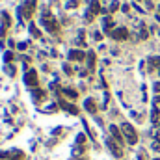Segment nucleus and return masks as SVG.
Listing matches in <instances>:
<instances>
[{
	"label": "nucleus",
	"mask_w": 160,
	"mask_h": 160,
	"mask_svg": "<svg viewBox=\"0 0 160 160\" xmlns=\"http://www.w3.org/2000/svg\"><path fill=\"white\" fill-rule=\"evenodd\" d=\"M121 132H123L125 140H127L130 145L138 143V134H136V128H134L130 123H123V125H121Z\"/></svg>",
	"instance_id": "nucleus-1"
},
{
	"label": "nucleus",
	"mask_w": 160,
	"mask_h": 160,
	"mask_svg": "<svg viewBox=\"0 0 160 160\" xmlns=\"http://www.w3.org/2000/svg\"><path fill=\"white\" fill-rule=\"evenodd\" d=\"M41 24L48 30V32H58V22L54 21V17L52 15H48L47 11L43 13V17H41Z\"/></svg>",
	"instance_id": "nucleus-2"
},
{
	"label": "nucleus",
	"mask_w": 160,
	"mask_h": 160,
	"mask_svg": "<svg viewBox=\"0 0 160 160\" xmlns=\"http://www.w3.org/2000/svg\"><path fill=\"white\" fill-rule=\"evenodd\" d=\"M34 9H36V0H26V2L19 8V17L22 15V17L30 19V17H32V13H34Z\"/></svg>",
	"instance_id": "nucleus-3"
},
{
	"label": "nucleus",
	"mask_w": 160,
	"mask_h": 160,
	"mask_svg": "<svg viewBox=\"0 0 160 160\" xmlns=\"http://www.w3.org/2000/svg\"><path fill=\"white\" fill-rule=\"evenodd\" d=\"M99 11H101L99 0H91V4H89V9L86 11V21H88V22H91V21H93V15H97Z\"/></svg>",
	"instance_id": "nucleus-4"
},
{
	"label": "nucleus",
	"mask_w": 160,
	"mask_h": 160,
	"mask_svg": "<svg viewBox=\"0 0 160 160\" xmlns=\"http://www.w3.org/2000/svg\"><path fill=\"white\" fill-rule=\"evenodd\" d=\"M106 145H108V149L112 151V155L114 157H118V158H121L123 157V151H121V145L119 143H116L112 138H108V142H106Z\"/></svg>",
	"instance_id": "nucleus-5"
},
{
	"label": "nucleus",
	"mask_w": 160,
	"mask_h": 160,
	"mask_svg": "<svg viewBox=\"0 0 160 160\" xmlns=\"http://www.w3.org/2000/svg\"><path fill=\"white\" fill-rule=\"evenodd\" d=\"M110 36H112V39H116V41H123L128 38V32H127V28H114L110 32Z\"/></svg>",
	"instance_id": "nucleus-6"
},
{
	"label": "nucleus",
	"mask_w": 160,
	"mask_h": 160,
	"mask_svg": "<svg viewBox=\"0 0 160 160\" xmlns=\"http://www.w3.org/2000/svg\"><path fill=\"white\" fill-rule=\"evenodd\" d=\"M24 82H26V86H38V73H36V69L26 71V75H24Z\"/></svg>",
	"instance_id": "nucleus-7"
},
{
	"label": "nucleus",
	"mask_w": 160,
	"mask_h": 160,
	"mask_svg": "<svg viewBox=\"0 0 160 160\" xmlns=\"http://www.w3.org/2000/svg\"><path fill=\"white\" fill-rule=\"evenodd\" d=\"M84 108H86L89 114H95V112H97V104H95L93 99H86V101H84Z\"/></svg>",
	"instance_id": "nucleus-8"
},
{
	"label": "nucleus",
	"mask_w": 160,
	"mask_h": 160,
	"mask_svg": "<svg viewBox=\"0 0 160 160\" xmlns=\"http://www.w3.org/2000/svg\"><path fill=\"white\" fill-rule=\"evenodd\" d=\"M84 58H86V54H84L82 50H77V48H75V50H71V52H69V60H75V62H82Z\"/></svg>",
	"instance_id": "nucleus-9"
},
{
	"label": "nucleus",
	"mask_w": 160,
	"mask_h": 160,
	"mask_svg": "<svg viewBox=\"0 0 160 160\" xmlns=\"http://www.w3.org/2000/svg\"><path fill=\"white\" fill-rule=\"evenodd\" d=\"M110 132H112V138H114V140H118L119 143L123 142V138H125V136L121 134V130L116 127V125H110Z\"/></svg>",
	"instance_id": "nucleus-10"
},
{
	"label": "nucleus",
	"mask_w": 160,
	"mask_h": 160,
	"mask_svg": "<svg viewBox=\"0 0 160 160\" xmlns=\"http://www.w3.org/2000/svg\"><path fill=\"white\" fill-rule=\"evenodd\" d=\"M102 26H104V32L110 34V32H112L110 28H114V21H112V17H104V19H102Z\"/></svg>",
	"instance_id": "nucleus-11"
},
{
	"label": "nucleus",
	"mask_w": 160,
	"mask_h": 160,
	"mask_svg": "<svg viewBox=\"0 0 160 160\" xmlns=\"http://www.w3.org/2000/svg\"><path fill=\"white\" fill-rule=\"evenodd\" d=\"M86 58H88V69H89V71H93V67H95V52H91V50H89Z\"/></svg>",
	"instance_id": "nucleus-12"
},
{
	"label": "nucleus",
	"mask_w": 160,
	"mask_h": 160,
	"mask_svg": "<svg viewBox=\"0 0 160 160\" xmlns=\"http://www.w3.org/2000/svg\"><path fill=\"white\" fill-rule=\"evenodd\" d=\"M60 104H62L63 110H67V112H71V114H78V108H77V106H73V104H69V102H63V101H62Z\"/></svg>",
	"instance_id": "nucleus-13"
},
{
	"label": "nucleus",
	"mask_w": 160,
	"mask_h": 160,
	"mask_svg": "<svg viewBox=\"0 0 160 160\" xmlns=\"http://www.w3.org/2000/svg\"><path fill=\"white\" fill-rule=\"evenodd\" d=\"M149 63L153 65V67H157L160 71V56H155V58H149Z\"/></svg>",
	"instance_id": "nucleus-14"
},
{
	"label": "nucleus",
	"mask_w": 160,
	"mask_h": 160,
	"mask_svg": "<svg viewBox=\"0 0 160 160\" xmlns=\"http://www.w3.org/2000/svg\"><path fill=\"white\" fill-rule=\"evenodd\" d=\"M63 93H65L67 97H71V99H77V91H73L71 88H65V89H63Z\"/></svg>",
	"instance_id": "nucleus-15"
},
{
	"label": "nucleus",
	"mask_w": 160,
	"mask_h": 160,
	"mask_svg": "<svg viewBox=\"0 0 160 160\" xmlns=\"http://www.w3.org/2000/svg\"><path fill=\"white\" fill-rule=\"evenodd\" d=\"M30 34H32L34 38H39V36H41V32L36 28V24H30Z\"/></svg>",
	"instance_id": "nucleus-16"
},
{
	"label": "nucleus",
	"mask_w": 160,
	"mask_h": 160,
	"mask_svg": "<svg viewBox=\"0 0 160 160\" xmlns=\"http://www.w3.org/2000/svg\"><path fill=\"white\" fill-rule=\"evenodd\" d=\"M43 97H45V91H41V89H38V91L34 93V99H36V101H41Z\"/></svg>",
	"instance_id": "nucleus-17"
},
{
	"label": "nucleus",
	"mask_w": 160,
	"mask_h": 160,
	"mask_svg": "<svg viewBox=\"0 0 160 160\" xmlns=\"http://www.w3.org/2000/svg\"><path fill=\"white\" fill-rule=\"evenodd\" d=\"M118 8H119V2H118V0H114V2H112V6H110V13H114Z\"/></svg>",
	"instance_id": "nucleus-18"
},
{
	"label": "nucleus",
	"mask_w": 160,
	"mask_h": 160,
	"mask_svg": "<svg viewBox=\"0 0 160 160\" xmlns=\"http://www.w3.org/2000/svg\"><path fill=\"white\" fill-rule=\"evenodd\" d=\"M140 36H142V39H147V32H145V26L143 24H142V34Z\"/></svg>",
	"instance_id": "nucleus-19"
},
{
	"label": "nucleus",
	"mask_w": 160,
	"mask_h": 160,
	"mask_svg": "<svg viewBox=\"0 0 160 160\" xmlns=\"http://www.w3.org/2000/svg\"><path fill=\"white\" fill-rule=\"evenodd\" d=\"M11 58H13L11 52H6V54H4V60H6V62H11Z\"/></svg>",
	"instance_id": "nucleus-20"
},
{
	"label": "nucleus",
	"mask_w": 160,
	"mask_h": 160,
	"mask_svg": "<svg viewBox=\"0 0 160 160\" xmlns=\"http://www.w3.org/2000/svg\"><path fill=\"white\" fill-rule=\"evenodd\" d=\"M153 149L160 153V142H158V140H157V142H153Z\"/></svg>",
	"instance_id": "nucleus-21"
},
{
	"label": "nucleus",
	"mask_w": 160,
	"mask_h": 160,
	"mask_svg": "<svg viewBox=\"0 0 160 160\" xmlns=\"http://www.w3.org/2000/svg\"><path fill=\"white\" fill-rule=\"evenodd\" d=\"M155 91H157V93H160V82H157V84H155Z\"/></svg>",
	"instance_id": "nucleus-22"
},
{
	"label": "nucleus",
	"mask_w": 160,
	"mask_h": 160,
	"mask_svg": "<svg viewBox=\"0 0 160 160\" xmlns=\"http://www.w3.org/2000/svg\"><path fill=\"white\" fill-rule=\"evenodd\" d=\"M93 38H95V39L99 41V39H101V38H102V36H101V34H99V32H95V34H93Z\"/></svg>",
	"instance_id": "nucleus-23"
},
{
	"label": "nucleus",
	"mask_w": 160,
	"mask_h": 160,
	"mask_svg": "<svg viewBox=\"0 0 160 160\" xmlns=\"http://www.w3.org/2000/svg\"><path fill=\"white\" fill-rule=\"evenodd\" d=\"M157 19L160 21V6H158V15H157Z\"/></svg>",
	"instance_id": "nucleus-24"
},
{
	"label": "nucleus",
	"mask_w": 160,
	"mask_h": 160,
	"mask_svg": "<svg viewBox=\"0 0 160 160\" xmlns=\"http://www.w3.org/2000/svg\"><path fill=\"white\" fill-rule=\"evenodd\" d=\"M155 160H160V158H155Z\"/></svg>",
	"instance_id": "nucleus-25"
},
{
	"label": "nucleus",
	"mask_w": 160,
	"mask_h": 160,
	"mask_svg": "<svg viewBox=\"0 0 160 160\" xmlns=\"http://www.w3.org/2000/svg\"><path fill=\"white\" fill-rule=\"evenodd\" d=\"M140 2H142V0H140Z\"/></svg>",
	"instance_id": "nucleus-26"
}]
</instances>
